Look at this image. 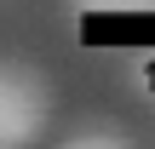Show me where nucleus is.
Instances as JSON below:
<instances>
[{
	"instance_id": "f257e3e1",
	"label": "nucleus",
	"mask_w": 155,
	"mask_h": 149,
	"mask_svg": "<svg viewBox=\"0 0 155 149\" xmlns=\"http://www.w3.org/2000/svg\"><path fill=\"white\" fill-rule=\"evenodd\" d=\"M46 115H52L46 80H40L29 63L6 57V63H0V144L6 149L35 144V138L46 132Z\"/></svg>"
},
{
	"instance_id": "f03ea898",
	"label": "nucleus",
	"mask_w": 155,
	"mask_h": 149,
	"mask_svg": "<svg viewBox=\"0 0 155 149\" xmlns=\"http://www.w3.org/2000/svg\"><path fill=\"white\" fill-rule=\"evenodd\" d=\"M127 144H132V132H127V126H109V121L75 126V132L63 138V149H127Z\"/></svg>"
},
{
	"instance_id": "7ed1b4c3",
	"label": "nucleus",
	"mask_w": 155,
	"mask_h": 149,
	"mask_svg": "<svg viewBox=\"0 0 155 149\" xmlns=\"http://www.w3.org/2000/svg\"><path fill=\"white\" fill-rule=\"evenodd\" d=\"M75 11H155V0H75Z\"/></svg>"
},
{
	"instance_id": "20e7f679",
	"label": "nucleus",
	"mask_w": 155,
	"mask_h": 149,
	"mask_svg": "<svg viewBox=\"0 0 155 149\" xmlns=\"http://www.w3.org/2000/svg\"><path fill=\"white\" fill-rule=\"evenodd\" d=\"M127 80H132L138 92H150V86H155V52H150V57H132V63H127Z\"/></svg>"
}]
</instances>
